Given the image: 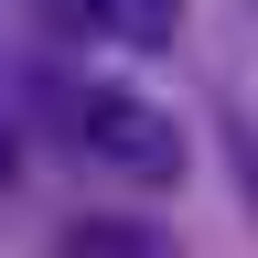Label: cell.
Returning <instances> with one entry per match:
<instances>
[{"label": "cell", "mask_w": 258, "mask_h": 258, "mask_svg": "<svg viewBox=\"0 0 258 258\" xmlns=\"http://www.w3.org/2000/svg\"><path fill=\"white\" fill-rule=\"evenodd\" d=\"M97 32H118L129 54H172V32H183V0H97Z\"/></svg>", "instance_id": "3957f363"}, {"label": "cell", "mask_w": 258, "mask_h": 258, "mask_svg": "<svg viewBox=\"0 0 258 258\" xmlns=\"http://www.w3.org/2000/svg\"><path fill=\"white\" fill-rule=\"evenodd\" d=\"M76 140L108 161V172H129L140 194L183 183V129L161 118V108H140V97H118V86H86L76 97Z\"/></svg>", "instance_id": "6da1fadb"}, {"label": "cell", "mask_w": 258, "mask_h": 258, "mask_svg": "<svg viewBox=\"0 0 258 258\" xmlns=\"http://www.w3.org/2000/svg\"><path fill=\"white\" fill-rule=\"evenodd\" d=\"M54 258H172V237L151 215H76L54 237Z\"/></svg>", "instance_id": "7a4b0ae2"}, {"label": "cell", "mask_w": 258, "mask_h": 258, "mask_svg": "<svg viewBox=\"0 0 258 258\" xmlns=\"http://www.w3.org/2000/svg\"><path fill=\"white\" fill-rule=\"evenodd\" d=\"M11 172H22V151H11V118H0V183H11Z\"/></svg>", "instance_id": "5b68a950"}, {"label": "cell", "mask_w": 258, "mask_h": 258, "mask_svg": "<svg viewBox=\"0 0 258 258\" xmlns=\"http://www.w3.org/2000/svg\"><path fill=\"white\" fill-rule=\"evenodd\" d=\"M32 32H43V54H76L97 43V0H32Z\"/></svg>", "instance_id": "277c9868"}]
</instances>
